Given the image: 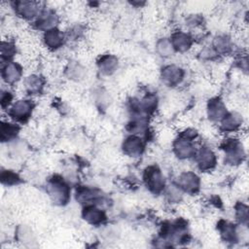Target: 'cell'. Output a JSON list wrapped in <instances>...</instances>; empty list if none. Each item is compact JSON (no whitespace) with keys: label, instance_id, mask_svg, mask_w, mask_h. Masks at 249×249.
I'll return each mask as SVG.
<instances>
[{"label":"cell","instance_id":"6da1fadb","mask_svg":"<svg viewBox=\"0 0 249 249\" xmlns=\"http://www.w3.org/2000/svg\"><path fill=\"white\" fill-rule=\"evenodd\" d=\"M197 132L193 128H187L173 141V152L180 160L194 158L196 153V147L194 140L196 138Z\"/></svg>","mask_w":249,"mask_h":249},{"label":"cell","instance_id":"7a4b0ae2","mask_svg":"<svg viewBox=\"0 0 249 249\" xmlns=\"http://www.w3.org/2000/svg\"><path fill=\"white\" fill-rule=\"evenodd\" d=\"M47 193L52 201L57 205H65L70 199V188L59 175H53L47 183Z\"/></svg>","mask_w":249,"mask_h":249},{"label":"cell","instance_id":"3957f363","mask_svg":"<svg viewBox=\"0 0 249 249\" xmlns=\"http://www.w3.org/2000/svg\"><path fill=\"white\" fill-rule=\"evenodd\" d=\"M225 155V162L230 165H238L245 159L242 143L235 137H228L220 145Z\"/></svg>","mask_w":249,"mask_h":249},{"label":"cell","instance_id":"277c9868","mask_svg":"<svg viewBox=\"0 0 249 249\" xmlns=\"http://www.w3.org/2000/svg\"><path fill=\"white\" fill-rule=\"evenodd\" d=\"M143 181L147 189L154 195H159L165 189L164 177L160 167L156 164L148 165L144 169Z\"/></svg>","mask_w":249,"mask_h":249},{"label":"cell","instance_id":"5b68a950","mask_svg":"<svg viewBox=\"0 0 249 249\" xmlns=\"http://www.w3.org/2000/svg\"><path fill=\"white\" fill-rule=\"evenodd\" d=\"M34 103L30 99H18L15 101L8 109V116L16 123H26L32 115Z\"/></svg>","mask_w":249,"mask_h":249},{"label":"cell","instance_id":"8992f818","mask_svg":"<svg viewBox=\"0 0 249 249\" xmlns=\"http://www.w3.org/2000/svg\"><path fill=\"white\" fill-rule=\"evenodd\" d=\"M185 77V71L183 68L176 64H168L160 70V80L162 83L170 88L179 86Z\"/></svg>","mask_w":249,"mask_h":249},{"label":"cell","instance_id":"52a82bcc","mask_svg":"<svg viewBox=\"0 0 249 249\" xmlns=\"http://www.w3.org/2000/svg\"><path fill=\"white\" fill-rule=\"evenodd\" d=\"M195 159L198 169L204 172L212 170L217 165V156L214 151L207 146L198 148L195 155Z\"/></svg>","mask_w":249,"mask_h":249},{"label":"cell","instance_id":"ba28073f","mask_svg":"<svg viewBox=\"0 0 249 249\" xmlns=\"http://www.w3.org/2000/svg\"><path fill=\"white\" fill-rule=\"evenodd\" d=\"M177 186L182 192L195 195L200 189V178L193 171H184L178 176Z\"/></svg>","mask_w":249,"mask_h":249},{"label":"cell","instance_id":"9c48e42d","mask_svg":"<svg viewBox=\"0 0 249 249\" xmlns=\"http://www.w3.org/2000/svg\"><path fill=\"white\" fill-rule=\"evenodd\" d=\"M22 76V67L15 61L2 62L1 77L7 85H14L18 83Z\"/></svg>","mask_w":249,"mask_h":249},{"label":"cell","instance_id":"30bf717a","mask_svg":"<svg viewBox=\"0 0 249 249\" xmlns=\"http://www.w3.org/2000/svg\"><path fill=\"white\" fill-rule=\"evenodd\" d=\"M122 150L124 155L131 158H136L143 154L145 144L138 135L131 134L124 139L122 143Z\"/></svg>","mask_w":249,"mask_h":249},{"label":"cell","instance_id":"8fae6325","mask_svg":"<svg viewBox=\"0 0 249 249\" xmlns=\"http://www.w3.org/2000/svg\"><path fill=\"white\" fill-rule=\"evenodd\" d=\"M83 219L91 226H100L106 221L105 212L95 204L88 203L82 210Z\"/></svg>","mask_w":249,"mask_h":249},{"label":"cell","instance_id":"7c38bea8","mask_svg":"<svg viewBox=\"0 0 249 249\" xmlns=\"http://www.w3.org/2000/svg\"><path fill=\"white\" fill-rule=\"evenodd\" d=\"M13 4L17 15L24 19H32L38 17L42 11L39 8V4L34 1H16Z\"/></svg>","mask_w":249,"mask_h":249},{"label":"cell","instance_id":"4fadbf2b","mask_svg":"<svg viewBox=\"0 0 249 249\" xmlns=\"http://www.w3.org/2000/svg\"><path fill=\"white\" fill-rule=\"evenodd\" d=\"M58 22V16L56 13L51 9H45L42 10L39 14V16L36 18L35 26L39 30H43L44 32L56 27V24Z\"/></svg>","mask_w":249,"mask_h":249},{"label":"cell","instance_id":"5bb4252c","mask_svg":"<svg viewBox=\"0 0 249 249\" xmlns=\"http://www.w3.org/2000/svg\"><path fill=\"white\" fill-rule=\"evenodd\" d=\"M206 113L210 121L219 123L226 116L228 110L220 97H213L207 102Z\"/></svg>","mask_w":249,"mask_h":249},{"label":"cell","instance_id":"9a60e30c","mask_svg":"<svg viewBox=\"0 0 249 249\" xmlns=\"http://www.w3.org/2000/svg\"><path fill=\"white\" fill-rule=\"evenodd\" d=\"M64 34L57 27L49 29L43 34L44 45L51 51H55L61 48L64 44Z\"/></svg>","mask_w":249,"mask_h":249},{"label":"cell","instance_id":"2e32d148","mask_svg":"<svg viewBox=\"0 0 249 249\" xmlns=\"http://www.w3.org/2000/svg\"><path fill=\"white\" fill-rule=\"evenodd\" d=\"M98 71L104 76L114 74L119 67V59L114 54H102L96 61Z\"/></svg>","mask_w":249,"mask_h":249},{"label":"cell","instance_id":"e0dca14e","mask_svg":"<svg viewBox=\"0 0 249 249\" xmlns=\"http://www.w3.org/2000/svg\"><path fill=\"white\" fill-rule=\"evenodd\" d=\"M170 42L173 46V49L179 53H185L192 48L193 45V38L189 33L184 31H175L171 34Z\"/></svg>","mask_w":249,"mask_h":249},{"label":"cell","instance_id":"ac0fdd59","mask_svg":"<svg viewBox=\"0 0 249 249\" xmlns=\"http://www.w3.org/2000/svg\"><path fill=\"white\" fill-rule=\"evenodd\" d=\"M220 129L225 133H232L242 126V117L235 112H228L219 122Z\"/></svg>","mask_w":249,"mask_h":249},{"label":"cell","instance_id":"d6986e66","mask_svg":"<svg viewBox=\"0 0 249 249\" xmlns=\"http://www.w3.org/2000/svg\"><path fill=\"white\" fill-rule=\"evenodd\" d=\"M217 229L220 231L221 237L225 242H235L237 241V231L233 224L229 223L225 220H220L217 223Z\"/></svg>","mask_w":249,"mask_h":249},{"label":"cell","instance_id":"ffe728a7","mask_svg":"<svg viewBox=\"0 0 249 249\" xmlns=\"http://www.w3.org/2000/svg\"><path fill=\"white\" fill-rule=\"evenodd\" d=\"M19 125L16 123L8 122V121H2L0 125V139L2 142H8L11 140H14L18 132H19Z\"/></svg>","mask_w":249,"mask_h":249},{"label":"cell","instance_id":"44dd1931","mask_svg":"<svg viewBox=\"0 0 249 249\" xmlns=\"http://www.w3.org/2000/svg\"><path fill=\"white\" fill-rule=\"evenodd\" d=\"M44 79L36 74L29 75L24 80V88L29 94H39L44 89Z\"/></svg>","mask_w":249,"mask_h":249},{"label":"cell","instance_id":"7402d4cb","mask_svg":"<svg viewBox=\"0 0 249 249\" xmlns=\"http://www.w3.org/2000/svg\"><path fill=\"white\" fill-rule=\"evenodd\" d=\"M212 48L216 52V53L219 54H226L229 53L231 50V41L230 37L227 35H219L217 36L212 43Z\"/></svg>","mask_w":249,"mask_h":249},{"label":"cell","instance_id":"603a6c76","mask_svg":"<svg viewBox=\"0 0 249 249\" xmlns=\"http://www.w3.org/2000/svg\"><path fill=\"white\" fill-rule=\"evenodd\" d=\"M156 51L161 57L168 58L175 53L173 46L168 38H160L156 44Z\"/></svg>","mask_w":249,"mask_h":249},{"label":"cell","instance_id":"cb8c5ba5","mask_svg":"<svg viewBox=\"0 0 249 249\" xmlns=\"http://www.w3.org/2000/svg\"><path fill=\"white\" fill-rule=\"evenodd\" d=\"M96 190L90 189L89 187H79L76 190V198L77 200L84 202L86 204L91 203L90 201L96 199L97 197Z\"/></svg>","mask_w":249,"mask_h":249},{"label":"cell","instance_id":"d4e9b609","mask_svg":"<svg viewBox=\"0 0 249 249\" xmlns=\"http://www.w3.org/2000/svg\"><path fill=\"white\" fill-rule=\"evenodd\" d=\"M85 72H86L85 68L76 61L70 62L66 67V75L71 80L79 81L83 79L85 76Z\"/></svg>","mask_w":249,"mask_h":249},{"label":"cell","instance_id":"484cf974","mask_svg":"<svg viewBox=\"0 0 249 249\" xmlns=\"http://www.w3.org/2000/svg\"><path fill=\"white\" fill-rule=\"evenodd\" d=\"M1 182L3 185L13 186L20 182V178L18 173L13 170H2L1 171Z\"/></svg>","mask_w":249,"mask_h":249},{"label":"cell","instance_id":"4316f807","mask_svg":"<svg viewBox=\"0 0 249 249\" xmlns=\"http://www.w3.org/2000/svg\"><path fill=\"white\" fill-rule=\"evenodd\" d=\"M17 53L16 45L11 41H2L1 43V56L2 59L9 61Z\"/></svg>","mask_w":249,"mask_h":249},{"label":"cell","instance_id":"83f0119b","mask_svg":"<svg viewBox=\"0 0 249 249\" xmlns=\"http://www.w3.org/2000/svg\"><path fill=\"white\" fill-rule=\"evenodd\" d=\"M234 209H235L236 220L240 224L247 226V224H248V206L242 202H238V203H236Z\"/></svg>","mask_w":249,"mask_h":249},{"label":"cell","instance_id":"f1b7e54d","mask_svg":"<svg viewBox=\"0 0 249 249\" xmlns=\"http://www.w3.org/2000/svg\"><path fill=\"white\" fill-rule=\"evenodd\" d=\"M182 190L176 186H168L166 190V196L171 202H178L182 198Z\"/></svg>","mask_w":249,"mask_h":249},{"label":"cell","instance_id":"f546056e","mask_svg":"<svg viewBox=\"0 0 249 249\" xmlns=\"http://www.w3.org/2000/svg\"><path fill=\"white\" fill-rule=\"evenodd\" d=\"M13 94L12 92L8 91V90H2L1 91V98H0V103H1V107L3 110H6L7 108L9 109L11 107V105L13 104Z\"/></svg>","mask_w":249,"mask_h":249}]
</instances>
